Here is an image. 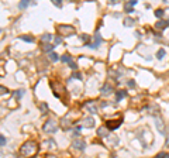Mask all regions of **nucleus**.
I'll return each mask as SVG.
<instances>
[{
	"instance_id": "1",
	"label": "nucleus",
	"mask_w": 169,
	"mask_h": 158,
	"mask_svg": "<svg viewBox=\"0 0 169 158\" xmlns=\"http://www.w3.org/2000/svg\"><path fill=\"white\" fill-rule=\"evenodd\" d=\"M37 150H38V146H37V143L30 140V141H25V143L21 146L20 154L23 155V157L30 158V157H32V155L37 152Z\"/></svg>"
},
{
	"instance_id": "2",
	"label": "nucleus",
	"mask_w": 169,
	"mask_h": 158,
	"mask_svg": "<svg viewBox=\"0 0 169 158\" xmlns=\"http://www.w3.org/2000/svg\"><path fill=\"white\" fill-rule=\"evenodd\" d=\"M56 128H58V127H56V121H55L54 119L47 120L45 124H44V131H45V133H55Z\"/></svg>"
},
{
	"instance_id": "3",
	"label": "nucleus",
	"mask_w": 169,
	"mask_h": 158,
	"mask_svg": "<svg viewBox=\"0 0 169 158\" xmlns=\"http://www.w3.org/2000/svg\"><path fill=\"white\" fill-rule=\"evenodd\" d=\"M58 31L61 32L62 35H65V37H69V35L75 34V27H72V26H59Z\"/></svg>"
},
{
	"instance_id": "4",
	"label": "nucleus",
	"mask_w": 169,
	"mask_h": 158,
	"mask_svg": "<svg viewBox=\"0 0 169 158\" xmlns=\"http://www.w3.org/2000/svg\"><path fill=\"white\" fill-rule=\"evenodd\" d=\"M51 88H52V90H54V93H55V96H61V92H65V89H63V86L62 83H59V82H56V81H52L51 82Z\"/></svg>"
},
{
	"instance_id": "5",
	"label": "nucleus",
	"mask_w": 169,
	"mask_h": 158,
	"mask_svg": "<svg viewBox=\"0 0 169 158\" xmlns=\"http://www.w3.org/2000/svg\"><path fill=\"white\" fill-rule=\"evenodd\" d=\"M120 124H121V119L118 120H107L106 121V127H107V130H116V128H118L120 127Z\"/></svg>"
},
{
	"instance_id": "6",
	"label": "nucleus",
	"mask_w": 169,
	"mask_h": 158,
	"mask_svg": "<svg viewBox=\"0 0 169 158\" xmlns=\"http://www.w3.org/2000/svg\"><path fill=\"white\" fill-rule=\"evenodd\" d=\"M84 109L87 110V112H90L92 115H96L97 113V105H96V102H86L84 103Z\"/></svg>"
},
{
	"instance_id": "7",
	"label": "nucleus",
	"mask_w": 169,
	"mask_h": 158,
	"mask_svg": "<svg viewBox=\"0 0 169 158\" xmlns=\"http://www.w3.org/2000/svg\"><path fill=\"white\" fill-rule=\"evenodd\" d=\"M72 147L76 148V150H84L86 144H84L83 140H74V143H72Z\"/></svg>"
},
{
	"instance_id": "8",
	"label": "nucleus",
	"mask_w": 169,
	"mask_h": 158,
	"mask_svg": "<svg viewBox=\"0 0 169 158\" xmlns=\"http://www.w3.org/2000/svg\"><path fill=\"white\" fill-rule=\"evenodd\" d=\"M113 92V88H111V85L110 83H106L103 88H102V95L106 96V95H110Z\"/></svg>"
},
{
	"instance_id": "9",
	"label": "nucleus",
	"mask_w": 169,
	"mask_h": 158,
	"mask_svg": "<svg viewBox=\"0 0 169 158\" xmlns=\"http://www.w3.org/2000/svg\"><path fill=\"white\" fill-rule=\"evenodd\" d=\"M102 37H100V34H96L95 35V44L93 45H90V48H97V47H100V44H102Z\"/></svg>"
},
{
	"instance_id": "10",
	"label": "nucleus",
	"mask_w": 169,
	"mask_h": 158,
	"mask_svg": "<svg viewBox=\"0 0 169 158\" xmlns=\"http://www.w3.org/2000/svg\"><path fill=\"white\" fill-rule=\"evenodd\" d=\"M83 126L93 127V126H95V119H93V117H86V119L83 120Z\"/></svg>"
},
{
	"instance_id": "11",
	"label": "nucleus",
	"mask_w": 169,
	"mask_h": 158,
	"mask_svg": "<svg viewBox=\"0 0 169 158\" xmlns=\"http://www.w3.org/2000/svg\"><path fill=\"white\" fill-rule=\"evenodd\" d=\"M155 124H157V128H158L159 133L164 134V123H162V120L159 117H155Z\"/></svg>"
},
{
	"instance_id": "12",
	"label": "nucleus",
	"mask_w": 169,
	"mask_h": 158,
	"mask_svg": "<svg viewBox=\"0 0 169 158\" xmlns=\"http://www.w3.org/2000/svg\"><path fill=\"white\" fill-rule=\"evenodd\" d=\"M97 134L100 137H107V127H100L97 128Z\"/></svg>"
},
{
	"instance_id": "13",
	"label": "nucleus",
	"mask_w": 169,
	"mask_h": 158,
	"mask_svg": "<svg viewBox=\"0 0 169 158\" xmlns=\"http://www.w3.org/2000/svg\"><path fill=\"white\" fill-rule=\"evenodd\" d=\"M126 92L124 90H118V92H116V99H117V102H120L121 99H124L126 97Z\"/></svg>"
},
{
	"instance_id": "14",
	"label": "nucleus",
	"mask_w": 169,
	"mask_h": 158,
	"mask_svg": "<svg viewBox=\"0 0 169 158\" xmlns=\"http://www.w3.org/2000/svg\"><path fill=\"white\" fill-rule=\"evenodd\" d=\"M52 35H51V34H44V35H42L41 37V41H44V42H51L52 41Z\"/></svg>"
},
{
	"instance_id": "15",
	"label": "nucleus",
	"mask_w": 169,
	"mask_h": 158,
	"mask_svg": "<svg viewBox=\"0 0 169 158\" xmlns=\"http://www.w3.org/2000/svg\"><path fill=\"white\" fill-rule=\"evenodd\" d=\"M54 48H55V47H54L52 44H47V45L44 47V50H45L47 52H52V51H54Z\"/></svg>"
},
{
	"instance_id": "16",
	"label": "nucleus",
	"mask_w": 169,
	"mask_h": 158,
	"mask_svg": "<svg viewBox=\"0 0 169 158\" xmlns=\"http://www.w3.org/2000/svg\"><path fill=\"white\" fill-rule=\"evenodd\" d=\"M164 57H165V50H159L158 52H157V58H158V59H162Z\"/></svg>"
},
{
	"instance_id": "17",
	"label": "nucleus",
	"mask_w": 169,
	"mask_h": 158,
	"mask_svg": "<svg viewBox=\"0 0 169 158\" xmlns=\"http://www.w3.org/2000/svg\"><path fill=\"white\" fill-rule=\"evenodd\" d=\"M49 58H51V61H52V62H56L59 57H58V55H56L55 52H51V54H49Z\"/></svg>"
},
{
	"instance_id": "18",
	"label": "nucleus",
	"mask_w": 169,
	"mask_h": 158,
	"mask_svg": "<svg viewBox=\"0 0 169 158\" xmlns=\"http://www.w3.org/2000/svg\"><path fill=\"white\" fill-rule=\"evenodd\" d=\"M124 24H126L127 27H131V26L134 24V20H133V19H126V20H124Z\"/></svg>"
},
{
	"instance_id": "19",
	"label": "nucleus",
	"mask_w": 169,
	"mask_h": 158,
	"mask_svg": "<svg viewBox=\"0 0 169 158\" xmlns=\"http://www.w3.org/2000/svg\"><path fill=\"white\" fill-rule=\"evenodd\" d=\"M20 38H21V40H24V41H28V42H34V38H32V37H27V35H21Z\"/></svg>"
},
{
	"instance_id": "20",
	"label": "nucleus",
	"mask_w": 169,
	"mask_h": 158,
	"mask_svg": "<svg viewBox=\"0 0 169 158\" xmlns=\"http://www.w3.org/2000/svg\"><path fill=\"white\" fill-rule=\"evenodd\" d=\"M27 6H28V1H27V0H23L20 4H19V7H20V9H25Z\"/></svg>"
},
{
	"instance_id": "21",
	"label": "nucleus",
	"mask_w": 169,
	"mask_h": 158,
	"mask_svg": "<svg viewBox=\"0 0 169 158\" xmlns=\"http://www.w3.org/2000/svg\"><path fill=\"white\" fill-rule=\"evenodd\" d=\"M61 59H62L63 62H72V61H71V57H69V55H62V58H61Z\"/></svg>"
},
{
	"instance_id": "22",
	"label": "nucleus",
	"mask_w": 169,
	"mask_h": 158,
	"mask_svg": "<svg viewBox=\"0 0 169 158\" xmlns=\"http://www.w3.org/2000/svg\"><path fill=\"white\" fill-rule=\"evenodd\" d=\"M155 16H157V17H162V16H164V11H162L161 9H159V10L155 11Z\"/></svg>"
},
{
	"instance_id": "23",
	"label": "nucleus",
	"mask_w": 169,
	"mask_h": 158,
	"mask_svg": "<svg viewBox=\"0 0 169 158\" xmlns=\"http://www.w3.org/2000/svg\"><path fill=\"white\" fill-rule=\"evenodd\" d=\"M0 143H1V147H4V144H6V138H4V136L0 137Z\"/></svg>"
},
{
	"instance_id": "24",
	"label": "nucleus",
	"mask_w": 169,
	"mask_h": 158,
	"mask_svg": "<svg viewBox=\"0 0 169 158\" xmlns=\"http://www.w3.org/2000/svg\"><path fill=\"white\" fill-rule=\"evenodd\" d=\"M41 110L42 112H45V110H47V105H45V103H42L41 105Z\"/></svg>"
},
{
	"instance_id": "25",
	"label": "nucleus",
	"mask_w": 169,
	"mask_h": 158,
	"mask_svg": "<svg viewBox=\"0 0 169 158\" xmlns=\"http://www.w3.org/2000/svg\"><path fill=\"white\" fill-rule=\"evenodd\" d=\"M54 4H55V6H58V7H59V6H61V1H59V0H55V1H54Z\"/></svg>"
},
{
	"instance_id": "26",
	"label": "nucleus",
	"mask_w": 169,
	"mask_h": 158,
	"mask_svg": "<svg viewBox=\"0 0 169 158\" xmlns=\"http://www.w3.org/2000/svg\"><path fill=\"white\" fill-rule=\"evenodd\" d=\"M4 93H6V95H7V89H4V88H3V86H1V95H4Z\"/></svg>"
},
{
	"instance_id": "27",
	"label": "nucleus",
	"mask_w": 169,
	"mask_h": 158,
	"mask_svg": "<svg viewBox=\"0 0 169 158\" xmlns=\"http://www.w3.org/2000/svg\"><path fill=\"white\" fill-rule=\"evenodd\" d=\"M128 4H131V6H135V4H137V1H135V0H131Z\"/></svg>"
},
{
	"instance_id": "28",
	"label": "nucleus",
	"mask_w": 169,
	"mask_h": 158,
	"mask_svg": "<svg viewBox=\"0 0 169 158\" xmlns=\"http://www.w3.org/2000/svg\"><path fill=\"white\" fill-rule=\"evenodd\" d=\"M82 40H83V41H87V40H89V37H87V35H82Z\"/></svg>"
},
{
	"instance_id": "29",
	"label": "nucleus",
	"mask_w": 169,
	"mask_h": 158,
	"mask_svg": "<svg viewBox=\"0 0 169 158\" xmlns=\"http://www.w3.org/2000/svg\"><path fill=\"white\" fill-rule=\"evenodd\" d=\"M134 81H130V82H128V86H131V88H134Z\"/></svg>"
},
{
	"instance_id": "30",
	"label": "nucleus",
	"mask_w": 169,
	"mask_h": 158,
	"mask_svg": "<svg viewBox=\"0 0 169 158\" xmlns=\"http://www.w3.org/2000/svg\"><path fill=\"white\" fill-rule=\"evenodd\" d=\"M16 96H17V97H20V96H23V90H19V93H16Z\"/></svg>"
},
{
	"instance_id": "31",
	"label": "nucleus",
	"mask_w": 169,
	"mask_h": 158,
	"mask_svg": "<svg viewBox=\"0 0 169 158\" xmlns=\"http://www.w3.org/2000/svg\"><path fill=\"white\" fill-rule=\"evenodd\" d=\"M55 42L59 44V42H61V37H56V38H55Z\"/></svg>"
},
{
	"instance_id": "32",
	"label": "nucleus",
	"mask_w": 169,
	"mask_h": 158,
	"mask_svg": "<svg viewBox=\"0 0 169 158\" xmlns=\"http://www.w3.org/2000/svg\"><path fill=\"white\" fill-rule=\"evenodd\" d=\"M165 146H166V147H169V136H168V138H166V143H165Z\"/></svg>"
},
{
	"instance_id": "33",
	"label": "nucleus",
	"mask_w": 169,
	"mask_h": 158,
	"mask_svg": "<svg viewBox=\"0 0 169 158\" xmlns=\"http://www.w3.org/2000/svg\"><path fill=\"white\" fill-rule=\"evenodd\" d=\"M45 158H56V157H55V155H47Z\"/></svg>"
},
{
	"instance_id": "34",
	"label": "nucleus",
	"mask_w": 169,
	"mask_h": 158,
	"mask_svg": "<svg viewBox=\"0 0 169 158\" xmlns=\"http://www.w3.org/2000/svg\"><path fill=\"white\" fill-rule=\"evenodd\" d=\"M166 158H169V154H168V155H166Z\"/></svg>"
}]
</instances>
